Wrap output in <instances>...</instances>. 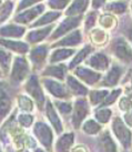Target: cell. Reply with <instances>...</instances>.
<instances>
[{
  "label": "cell",
  "mask_w": 132,
  "mask_h": 152,
  "mask_svg": "<svg viewBox=\"0 0 132 152\" xmlns=\"http://www.w3.org/2000/svg\"><path fill=\"white\" fill-rule=\"evenodd\" d=\"M112 53L124 64H132V46L122 37L115 38L111 42Z\"/></svg>",
  "instance_id": "1"
},
{
  "label": "cell",
  "mask_w": 132,
  "mask_h": 152,
  "mask_svg": "<svg viewBox=\"0 0 132 152\" xmlns=\"http://www.w3.org/2000/svg\"><path fill=\"white\" fill-rule=\"evenodd\" d=\"M82 22V16H77V17H67L64 20L60 22V25L55 29L50 36L51 40H58L63 36H67L71 31L76 30L80 23Z\"/></svg>",
  "instance_id": "2"
},
{
  "label": "cell",
  "mask_w": 132,
  "mask_h": 152,
  "mask_svg": "<svg viewBox=\"0 0 132 152\" xmlns=\"http://www.w3.org/2000/svg\"><path fill=\"white\" fill-rule=\"evenodd\" d=\"M29 64L23 57H16L15 62H13L12 69H11V75H10V79L15 85H18L27 78L29 75Z\"/></svg>",
  "instance_id": "3"
},
{
  "label": "cell",
  "mask_w": 132,
  "mask_h": 152,
  "mask_svg": "<svg viewBox=\"0 0 132 152\" xmlns=\"http://www.w3.org/2000/svg\"><path fill=\"white\" fill-rule=\"evenodd\" d=\"M46 9V6L43 4H36L34 7L26 9L25 11L18 12L15 17V22H17L19 25H27L32 22L36 18H39V16L43 13Z\"/></svg>",
  "instance_id": "4"
},
{
  "label": "cell",
  "mask_w": 132,
  "mask_h": 152,
  "mask_svg": "<svg viewBox=\"0 0 132 152\" xmlns=\"http://www.w3.org/2000/svg\"><path fill=\"white\" fill-rule=\"evenodd\" d=\"M112 129L115 137L119 139L124 148H129L131 144V132L120 118H115L112 123Z\"/></svg>",
  "instance_id": "5"
},
{
  "label": "cell",
  "mask_w": 132,
  "mask_h": 152,
  "mask_svg": "<svg viewBox=\"0 0 132 152\" xmlns=\"http://www.w3.org/2000/svg\"><path fill=\"white\" fill-rule=\"evenodd\" d=\"M26 91L37 101L39 108H41L44 103V94H43L41 87L39 85V80L37 76H31L26 85Z\"/></svg>",
  "instance_id": "6"
},
{
  "label": "cell",
  "mask_w": 132,
  "mask_h": 152,
  "mask_svg": "<svg viewBox=\"0 0 132 152\" xmlns=\"http://www.w3.org/2000/svg\"><path fill=\"white\" fill-rule=\"evenodd\" d=\"M82 32L81 30L76 29L70 34L64 36L63 38L59 39L57 42L52 45L53 48H67V47H77L82 42Z\"/></svg>",
  "instance_id": "7"
},
{
  "label": "cell",
  "mask_w": 132,
  "mask_h": 152,
  "mask_svg": "<svg viewBox=\"0 0 132 152\" xmlns=\"http://www.w3.org/2000/svg\"><path fill=\"white\" fill-rule=\"evenodd\" d=\"M34 132L38 138L40 143H42L47 149L50 150L52 143V132L51 129L48 127L46 123L37 122L34 128Z\"/></svg>",
  "instance_id": "8"
},
{
  "label": "cell",
  "mask_w": 132,
  "mask_h": 152,
  "mask_svg": "<svg viewBox=\"0 0 132 152\" xmlns=\"http://www.w3.org/2000/svg\"><path fill=\"white\" fill-rule=\"evenodd\" d=\"M74 73L80 80H82L89 86H93L96 83H98L101 79V73L100 72H96L85 67H78Z\"/></svg>",
  "instance_id": "9"
},
{
  "label": "cell",
  "mask_w": 132,
  "mask_h": 152,
  "mask_svg": "<svg viewBox=\"0 0 132 152\" xmlns=\"http://www.w3.org/2000/svg\"><path fill=\"white\" fill-rule=\"evenodd\" d=\"M88 114V104L85 100L79 99L76 101L74 107H73V113H72V124L76 129L80 127L82 120L87 117Z\"/></svg>",
  "instance_id": "10"
},
{
  "label": "cell",
  "mask_w": 132,
  "mask_h": 152,
  "mask_svg": "<svg viewBox=\"0 0 132 152\" xmlns=\"http://www.w3.org/2000/svg\"><path fill=\"white\" fill-rule=\"evenodd\" d=\"M43 85L53 97L59 98V99H66L69 97V91L67 90V88L58 81L52 80V79H44Z\"/></svg>",
  "instance_id": "11"
},
{
  "label": "cell",
  "mask_w": 132,
  "mask_h": 152,
  "mask_svg": "<svg viewBox=\"0 0 132 152\" xmlns=\"http://www.w3.org/2000/svg\"><path fill=\"white\" fill-rule=\"evenodd\" d=\"M87 64L90 66L91 68L96 69V70L104 71L109 68L110 59H109V57L106 53L97 52V53H93L92 56H90V58L87 61Z\"/></svg>",
  "instance_id": "12"
},
{
  "label": "cell",
  "mask_w": 132,
  "mask_h": 152,
  "mask_svg": "<svg viewBox=\"0 0 132 152\" xmlns=\"http://www.w3.org/2000/svg\"><path fill=\"white\" fill-rule=\"evenodd\" d=\"M55 26L53 25H49L46 26L44 28H41V29H34L29 31L26 36L27 41L29 43H39L43 41L44 39L49 37L51 31L53 30Z\"/></svg>",
  "instance_id": "13"
},
{
  "label": "cell",
  "mask_w": 132,
  "mask_h": 152,
  "mask_svg": "<svg viewBox=\"0 0 132 152\" xmlns=\"http://www.w3.org/2000/svg\"><path fill=\"white\" fill-rule=\"evenodd\" d=\"M48 55V47L46 45L34 47L30 51V60L36 68H40L44 64Z\"/></svg>",
  "instance_id": "14"
},
{
  "label": "cell",
  "mask_w": 132,
  "mask_h": 152,
  "mask_svg": "<svg viewBox=\"0 0 132 152\" xmlns=\"http://www.w3.org/2000/svg\"><path fill=\"white\" fill-rule=\"evenodd\" d=\"M90 0H73L71 4L66 10L64 15L67 17H77V16H82V13L85 12L88 9Z\"/></svg>",
  "instance_id": "15"
},
{
  "label": "cell",
  "mask_w": 132,
  "mask_h": 152,
  "mask_svg": "<svg viewBox=\"0 0 132 152\" xmlns=\"http://www.w3.org/2000/svg\"><path fill=\"white\" fill-rule=\"evenodd\" d=\"M26 34V28L23 26L4 25L1 27V37L7 38H21Z\"/></svg>",
  "instance_id": "16"
},
{
  "label": "cell",
  "mask_w": 132,
  "mask_h": 152,
  "mask_svg": "<svg viewBox=\"0 0 132 152\" xmlns=\"http://www.w3.org/2000/svg\"><path fill=\"white\" fill-rule=\"evenodd\" d=\"M123 73V70L120 66H112L110 71L106 73L102 82V86L104 87H114L119 82L120 78Z\"/></svg>",
  "instance_id": "17"
},
{
  "label": "cell",
  "mask_w": 132,
  "mask_h": 152,
  "mask_svg": "<svg viewBox=\"0 0 132 152\" xmlns=\"http://www.w3.org/2000/svg\"><path fill=\"white\" fill-rule=\"evenodd\" d=\"M106 12L112 15H123L128 9V2L124 0H111L103 7Z\"/></svg>",
  "instance_id": "18"
},
{
  "label": "cell",
  "mask_w": 132,
  "mask_h": 152,
  "mask_svg": "<svg viewBox=\"0 0 132 152\" xmlns=\"http://www.w3.org/2000/svg\"><path fill=\"white\" fill-rule=\"evenodd\" d=\"M1 46L4 48H7L11 51H16L18 53H27L29 51V46L26 42L22 41H15V40H10V39H1Z\"/></svg>",
  "instance_id": "19"
},
{
  "label": "cell",
  "mask_w": 132,
  "mask_h": 152,
  "mask_svg": "<svg viewBox=\"0 0 132 152\" xmlns=\"http://www.w3.org/2000/svg\"><path fill=\"white\" fill-rule=\"evenodd\" d=\"M62 12L59 10H55V11H49L42 15L41 17H39L36 21L32 23V28H37V27H41V26H49V23L55 21L57 19L61 17Z\"/></svg>",
  "instance_id": "20"
},
{
  "label": "cell",
  "mask_w": 132,
  "mask_h": 152,
  "mask_svg": "<svg viewBox=\"0 0 132 152\" xmlns=\"http://www.w3.org/2000/svg\"><path fill=\"white\" fill-rule=\"evenodd\" d=\"M46 114H47L48 119H49V121L51 122V124L53 126V128L55 129V131L60 133L63 127H62V123L60 121L59 117H58V114L55 112V108L52 106V103L49 100H47V103H46Z\"/></svg>",
  "instance_id": "21"
},
{
  "label": "cell",
  "mask_w": 132,
  "mask_h": 152,
  "mask_svg": "<svg viewBox=\"0 0 132 152\" xmlns=\"http://www.w3.org/2000/svg\"><path fill=\"white\" fill-rule=\"evenodd\" d=\"M90 40L94 46H103L108 42V34L102 28H93L89 32Z\"/></svg>",
  "instance_id": "22"
},
{
  "label": "cell",
  "mask_w": 132,
  "mask_h": 152,
  "mask_svg": "<svg viewBox=\"0 0 132 152\" xmlns=\"http://www.w3.org/2000/svg\"><path fill=\"white\" fill-rule=\"evenodd\" d=\"M72 55H74V49L68 48H58L50 56V64H58L60 61L67 60Z\"/></svg>",
  "instance_id": "23"
},
{
  "label": "cell",
  "mask_w": 132,
  "mask_h": 152,
  "mask_svg": "<svg viewBox=\"0 0 132 152\" xmlns=\"http://www.w3.org/2000/svg\"><path fill=\"white\" fill-rule=\"evenodd\" d=\"M92 51H93V47L91 46V45H87V46H85L79 52H78L77 55L73 57V59L71 60V62H70V64H69V68H70V69L77 68L83 60L87 59L88 56L91 55Z\"/></svg>",
  "instance_id": "24"
},
{
  "label": "cell",
  "mask_w": 132,
  "mask_h": 152,
  "mask_svg": "<svg viewBox=\"0 0 132 152\" xmlns=\"http://www.w3.org/2000/svg\"><path fill=\"white\" fill-rule=\"evenodd\" d=\"M67 83H68L70 90L73 92V94L85 97V94L88 93V89L85 88V86L82 85L80 81H78L76 78H73L72 76L67 77Z\"/></svg>",
  "instance_id": "25"
},
{
  "label": "cell",
  "mask_w": 132,
  "mask_h": 152,
  "mask_svg": "<svg viewBox=\"0 0 132 152\" xmlns=\"http://www.w3.org/2000/svg\"><path fill=\"white\" fill-rule=\"evenodd\" d=\"M67 73V67L64 64H55V66H50L44 70V76L53 77L55 79L63 80Z\"/></svg>",
  "instance_id": "26"
},
{
  "label": "cell",
  "mask_w": 132,
  "mask_h": 152,
  "mask_svg": "<svg viewBox=\"0 0 132 152\" xmlns=\"http://www.w3.org/2000/svg\"><path fill=\"white\" fill-rule=\"evenodd\" d=\"M74 140V134L73 133H64L62 137H60L57 143V152H69L71 145Z\"/></svg>",
  "instance_id": "27"
},
{
  "label": "cell",
  "mask_w": 132,
  "mask_h": 152,
  "mask_svg": "<svg viewBox=\"0 0 132 152\" xmlns=\"http://www.w3.org/2000/svg\"><path fill=\"white\" fill-rule=\"evenodd\" d=\"M98 22H99V26H100V28H102L104 30H109V29H113L118 21H117V19H115L114 15H112V13H109V12H106V13H102V15H100V17L98 19Z\"/></svg>",
  "instance_id": "28"
},
{
  "label": "cell",
  "mask_w": 132,
  "mask_h": 152,
  "mask_svg": "<svg viewBox=\"0 0 132 152\" xmlns=\"http://www.w3.org/2000/svg\"><path fill=\"white\" fill-rule=\"evenodd\" d=\"M100 149L101 152H117V145L110 137L109 132H104L100 138Z\"/></svg>",
  "instance_id": "29"
},
{
  "label": "cell",
  "mask_w": 132,
  "mask_h": 152,
  "mask_svg": "<svg viewBox=\"0 0 132 152\" xmlns=\"http://www.w3.org/2000/svg\"><path fill=\"white\" fill-rule=\"evenodd\" d=\"M109 94L108 90H93L90 92V102L91 104H99V103H102L106 100V96Z\"/></svg>",
  "instance_id": "30"
},
{
  "label": "cell",
  "mask_w": 132,
  "mask_h": 152,
  "mask_svg": "<svg viewBox=\"0 0 132 152\" xmlns=\"http://www.w3.org/2000/svg\"><path fill=\"white\" fill-rule=\"evenodd\" d=\"M13 6H15V2L12 0H4V4H1V23L2 22H6L8 20V18L11 16L13 10Z\"/></svg>",
  "instance_id": "31"
},
{
  "label": "cell",
  "mask_w": 132,
  "mask_h": 152,
  "mask_svg": "<svg viewBox=\"0 0 132 152\" xmlns=\"http://www.w3.org/2000/svg\"><path fill=\"white\" fill-rule=\"evenodd\" d=\"M11 109V100L6 93L4 89L1 88V119L4 118Z\"/></svg>",
  "instance_id": "32"
},
{
  "label": "cell",
  "mask_w": 132,
  "mask_h": 152,
  "mask_svg": "<svg viewBox=\"0 0 132 152\" xmlns=\"http://www.w3.org/2000/svg\"><path fill=\"white\" fill-rule=\"evenodd\" d=\"M98 13L96 12V11H90L88 15H87V17L85 19V32H90L91 30L94 28V26L98 21Z\"/></svg>",
  "instance_id": "33"
},
{
  "label": "cell",
  "mask_w": 132,
  "mask_h": 152,
  "mask_svg": "<svg viewBox=\"0 0 132 152\" xmlns=\"http://www.w3.org/2000/svg\"><path fill=\"white\" fill-rule=\"evenodd\" d=\"M111 114H112V111H111L109 108H100L96 111V119L98 120L99 122L101 123H106L111 118Z\"/></svg>",
  "instance_id": "34"
},
{
  "label": "cell",
  "mask_w": 132,
  "mask_h": 152,
  "mask_svg": "<svg viewBox=\"0 0 132 152\" xmlns=\"http://www.w3.org/2000/svg\"><path fill=\"white\" fill-rule=\"evenodd\" d=\"M18 104H19V108L22 111L31 112L34 110V102L31 101V99H29L26 96H19L18 97Z\"/></svg>",
  "instance_id": "35"
},
{
  "label": "cell",
  "mask_w": 132,
  "mask_h": 152,
  "mask_svg": "<svg viewBox=\"0 0 132 152\" xmlns=\"http://www.w3.org/2000/svg\"><path fill=\"white\" fill-rule=\"evenodd\" d=\"M101 129V126L97 123L94 120H88L83 124V131L87 134H96Z\"/></svg>",
  "instance_id": "36"
},
{
  "label": "cell",
  "mask_w": 132,
  "mask_h": 152,
  "mask_svg": "<svg viewBox=\"0 0 132 152\" xmlns=\"http://www.w3.org/2000/svg\"><path fill=\"white\" fill-rule=\"evenodd\" d=\"M1 70H4V73H7L10 68V62H11V53L1 48Z\"/></svg>",
  "instance_id": "37"
},
{
  "label": "cell",
  "mask_w": 132,
  "mask_h": 152,
  "mask_svg": "<svg viewBox=\"0 0 132 152\" xmlns=\"http://www.w3.org/2000/svg\"><path fill=\"white\" fill-rule=\"evenodd\" d=\"M71 2V0H48V7H50L53 10H63Z\"/></svg>",
  "instance_id": "38"
},
{
  "label": "cell",
  "mask_w": 132,
  "mask_h": 152,
  "mask_svg": "<svg viewBox=\"0 0 132 152\" xmlns=\"http://www.w3.org/2000/svg\"><path fill=\"white\" fill-rule=\"evenodd\" d=\"M121 92H122L121 89H114V90H112L111 92H109V94H108L106 98V100H104L101 104H102V106H110V104H112L113 102H115V100H117L118 97L121 94Z\"/></svg>",
  "instance_id": "39"
},
{
  "label": "cell",
  "mask_w": 132,
  "mask_h": 152,
  "mask_svg": "<svg viewBox=\"0 0 132 152\" xmlns=\"http://www.w3.org/2000/svg\"><path fill=\"white\" fill-rule=\"evenodd\" d=\"M18 121H19V123H20L23 128H29L30 126H31V123L34 122V117L29 113L19 114Z\"/></svg>",
  "instance_id": "40"
},
{
  "label": "cell",
  "mask_w": 132,
  "mask_h": 152,
  "mask_svg": "<svg viewBox=\"0 0 132 152\" xmlns=\"http://www.w3.org/2000/svg\"><path fill=\"white\" fill-rule=\"evenodd\" d=\"M40 1H42V0H21L19 4H18L17 7V11L18 12H21L22 10H26V9L30 8L31 6H34V4H38Z\"/></svg>",
  "instance_id": "41"
},
{
  "label": "cell",
  "mask_w": 132,
  "mask_h": 152,
  "mask_svg": "<svg viewBox=\"0 0 132 152\" xmlns=\"http://www.w3.org/2000/svg\"><path fill=\"white\" fill-rule=\"evenodd\" d=\"M119 108L122 111H130L132 110V100L129 97H123L120 99L119 101Z\"/></svg>",
  "instance_id": "42"
},
{
  "label": "cell",
  "mask_w": 132,
  "mask_h": 152,
  "mask_svg": "<svg viewBox=\"0 0 132 152\" xmlns=\"http://www.w3.org/2000/svg\"><path fill=\"white\" fill-rule=\"evenodd\" d=\"M55 106L58 107L59 111L62 114H68L69 112H71V111H72V104H71V103H69V102L57 101L55 102Z\"/></svg>",
  "instance_id": "43"
},
{
  "label": "cell",
  "mask_w": 132,
  "mask_h": 152,
  "mask_svg": "<svg viewBox=\"0 0 132 152\" xmlns=\"http://www.w3.org/2000/svg\"><path fill=\"white\" fill-rule=\"evenodd\" d=\"M106 2H108L106 0H91V7L93 10H98V9L104 7Z\"/></svg>",
  "instance_id": "44"
},
{
  "label": "cell",
  "mask_w": 132,
  "mask_h": 152,
  "mask_svg": "<svg viewBox=\"0 0 132 152\" xmlns=\"http://www.w3.org/2000/svg\"><path fill=\"white\" fill-rule=\"evenodd\" d=\"M124 121L128 124L129 127H132V110L127 111L124 114Z\"/></svg>",
  "instance_id": "45"
},
{
  "label": "cell",
  "mask_w": 132,
  "mask_h": 152,
  "mask_svg": "<svg viewBox=\"0 0 132 152\" xmlns=\"http://www.w3.org/2000/svg\"><path fill=\"white\" fill-rule=\"evenodd\" d=\"M72 152H88V151H87V149H85V147H82V145H78V147H76V148L73 149Z\"/></svg>",
  "instance_id": "46"
},
{
  "label": "cell",
  "mask_w": 132,
  "mask_h": 152,
  "mask_svg": "<svg viewBox=\"0 0 132 152\" xmlns=\"http://www.w3.org/2000/svg\"><path fill=\"white\" fill-rule=\"evenodd\" d=\"M127 36H128L129 42H130L132 45V28H131V29L128 30V32H127Z\"/></svg>",
  "instance_id": "47"
},
{
  "label": "cell",
  "mask_w": 132,
  "mask_h": 152,
  "mask_svg": "<svg viewBox=\"0 0 132 152\" xmlns=\"http://www.w3.org/2000/svg\"><path fill=\"white\" fill-rule=\"evenodd\" d=\"M36 152H43V151L41 150V149H37V150H36Z\"/></svg>",
  "instance_id": "48"
},
{
  "label": "cell",
  "mask_w": 132,
  "mask_h": 152,
  "mask_svg": "<svg viewBox=\"0 0 132 152\" xmlns=\"http://www.w3.org/2000/svg\"><path fill=\"white\" fill-rule=\"evenodd\" d=\"M130 97H131V99H132V92H131V93H130Z\"/></svg>",
  "instance_id": "49"
},
{
  "label": "cell",
  "mask_w": 132,
  "mask_h": 152,
  "mask_svg": "<svg viewBox=\"0 0 132 152\" xmlns=\"http://www.w3.org/2000/svg\"><path fill=\"white\" fill-rule=\"evenodd\" d=\"M131 13H132V4H131Z\"/></svg>",
  "instance_id": "50"
},
{
  "label": "cell",
  "mask_w": 132,
  "mask_h": 152,
  "mask_svg": "<svg viewBox=\"0 0 132 152\" xmlns=\"http://www.w3.org/2000/svg\"><path fill=\"white\" fill-rule=\"evenodd\" d=\"M131 83H132V81H131Z\"/></svg>",
  "instance_id": "51"
},
{
  "label": "cell",
  "mask_w": 132,
  "mask_h": 152,
  "mask_svg": "<svg viewBox=\"0 0 132 152\" xmlns=\"http://www.w3.org/2000/svg\"></svg>",
  "instance_id": "52"
}]
</instances>
